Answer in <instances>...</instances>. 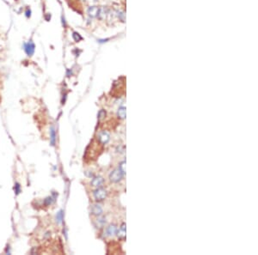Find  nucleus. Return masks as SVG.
<instances>
[{
  "mask_svg": "<svg viewBox=\"0 0 258 255\" xmlns=\"http://www.w3.org/2000/svg\"><path fill=\"white\" fill-rule=\"evenodd\" d=\"M122 177H123V175L122 174V172L120 171L119 168H117V169H114V170L109 174V180H110L112 182H114V183H117V182L121 181L122 179Z\"/></svg>",
  "mask_w": 258,
  "mask_h": 255,
  "instance_id": "obj_1",
  "label": "nucleus"
},
{
  "mask_svg": "<svg viewBox=\"0 0 258 255\" xmlns=\"http://www.w3.org/2000/svg\"><path fill=\"white\" fill-rule=\"evenodd\" d=\"M93 194L96 201H103L107 197V191L102 187H97V189L94 191Z\"/></svg>",
  "mask_w": 258,
  "mask_h": 255,
  "instance_id": "obj_2",
  "label": "nucleus"
},
{
  "mask_svg": "<svg viewBox=\"0 0 258 255\" xmlns=\"http://www.w3.org/2000/svg\"><path fill=\"white\" fill-rule=\"evenodd\" d=\"M35 46L32 41H29L27 43H24V51L28 56H32L35 53Z\"/></svg>",
  "mask_w": 258,
  "mask_h": 255,
  "instance_id": "obj_3",
  "label": "nucleus"
},
{
  "mask_svg": "<svg viewBox=\"0 0 258 255\" xmlns=\"http://www.w3.org/2000/svg\"><path fill=\"white\" fill-rule=\"evenodd\" d=\"M98 139H99V141H100L102 143L106 144V143L109 141V139H110V136H109V132H107V131H102V132L99 133V135H98Z\"/></svg>",
  "mask_w": 258,
  "mask_h": 255,
  "instance_id": "obj_4",
  "label": "nucleus"
},
{
  "mask_svg": "<svg viewBox=\"0 0 258 255\" xmlns=\"http://www.w3.org/2000/svg\"><path fill=\"white\" fill-rule=\"evenodd\" d=\"M91 213L95 216H101L103 213V208L100 204H95L91 206Z\"/></svg>",
  "mask_w": 258,
  "mask_h": 255,
  "instance_id": "obj_5",
  "label": "nucleus"
},
{
  "mask_svg": "<svg viewBox=\"0 0 258 255\" xmlns=\"http://www.w3.org/2000/svg\"><path fill=\"white\" fill-rule=\"evenodd\" d=\"M99 9L100 8L97 7V6H91L88 9V15L90 16V17H96L98 16V14H99Z\"/></svg>",
  "mask_w": 258,
  "mask_h": 255,
  "instance_id": "obj_6",
  "label": "nucleus"
},
{
  "mask_svg": "<svg viewBox=\"0 0 258 255\" xmlns=\"http://www.w3.org/2000/svg\"><path fill=\"white\" fill-rule=\"evenodd\" d=\"M103 182H104L103 178L101 177V176H97V177L93 178V180L91 181V185L93 187H100L103 186Z\"/></svg>",
  "mask_w": 258,
  "mask_h": 255,
  "instance_id": "obj_7",
  "label": "nucleus"
},
{
  "mask_svg": "<svg viewBox=\"0 0 258 255\" xmlns=\"http://www.w3.org/2000/svg\"><path fill=\"white\" fill-rule=\"evenodd\" d=\"M117 236L120 239H124L126 237V223H122L120 229L116 232Z\"/></svg>",
  "mask_w": 258,
  "mask_h": 255,
  "instance_id": "obj_8",
  "label": "nucleus"
},
{
  "mask_svg": "<svg viewBox=\"0 0 258 255\" xmlns=\"http://www.w3.org/2000/svg\"><path fill=\"white\" fill-rule=\"evenodd\" d=\"M116 232H117V228H116V226L114 225V224L109 226L108 229H107V235H108L109 236H114V235H116Z\"/></svg>",
  "mask_w": 258,
  "mask_h": 255,
  "instance_id": "obj_9",
  "label": "nucleus"
},
{
  "mask_svg": "<svg viewBox=\"0 0 258 255\" xmlns=\"http://www.w3.org/2000/svg\"><path fill=\"white\" fill-rule=\"evenodd\" d=\"M106 223V218L103 216H99L96 220V226L97 228H102L105 225Z\"/></svg>",
  "mask_w": 258,
  "mask_h": 255,
  "instance_id": "obj_10",
  "label": "nucleus"
},
{
  "mask_svg": "<svg viewBox=\"0 0 258 255\" xmlns=\"http://www.w3.org/2000/svg\"><path fill=\"white\" fill-rule=\"evenodd\" d=\"M117 116L120 119H122V120H123V119L126 118V108L125 107L119 108V109L117 111Z\"/></svg>",
  "mask_w": 258,
  "mask_h": 255,
  "instance_id": "obj_11",
  "label": "nucleus"
},
{
  "mask_svg": "<svg viewBox=\"0 0 258 255\" xmlns=\"http://www.w3.org/2000/svg\"><path fill=\"white\" fill-rule=\"evenodd\" d=\"M119 169L122 172V174L123 175V176L126 175V161H123L120 163L119 165Z\"/></svg>",
  "mask_w": 258,
  "mask_h": 255,
  "instance_id": "obj_12",
  "label": "nucleus"
},
{
  "mask_svg": "<svg viewBox=\"0 0 258 255\" xmlns=\"http://www.w3.org/2000/svg\"><path fill=\"white\" fill-rule=\"evenodd\" d=\"M72 38H73V40L76 41V42H78V41H80L83 38L81 37V35L78 34V33H77V32H73V34H72Z\"/></svg>",
  "mask_w": 258,
  "mask_h": 255,
  "instance_id": "obj_13",
  "label": "nucleus"
},
{
  "mask_svg": "<svg viewBox=\"0 0 258 255\" xmlns=\"http://www.w3.org/2000/svg\"><path fill=\"white\" fill-rule=\"evenodd\" d=\"M98 119L99 120H102V119H103L105 116H106V112H105V110H103V109H102V110H100L99 111V113H98Z\"/></svg>",
  "mask_w": 258,
  "mask_h": 255,
  "instance_id": "obj_14",
  "label": "nucleus"
},
{
  "mask_svg": "<svg viewBox=\"0 0 258 255\" xmlns=\"http://www.w3.org/2000/svg\"><path fill=\"white\" fill-rule=\"evenodd\" d=\"M51 142H52V144L54 145V142H55V133H54V129H52V131H51Z\"/></svg>",
  "mask_w": 258,
  "mask_h": 255,
  "instance_id": "obj_15",
  "label": "nucleus"
},
{
  "mask_svg": "<svg viewBox=\"0 0 258 255\" xmlns=\"http://www.w3.org/2000/svg\"><path fill=\"white\" fill-rule=\"evenodd\" d=\"M25 15H26V16L29 18V17H30L31 16V10H30V9H27V10H26V12H25Z\"/></svg>",
  "mask_w": 258,
  "mask_h": 255,
  "instance_id": "obj_16",
  "label": "nucleus"
},
{
  "mask_svg": "<svg viewBox=\"0 0 258 255\" xmlns=\"http://www.w3.org/2000/svg\"><path fill=\"white\" fill-rule=\"evenodd\" d=\"M51 203H52V198H48L45 200V204H46L47 205H49Z\"/></svg>",
  "mask_w": 258,
  "mask_h": 255,
  "instance_id": "obj_17",
  "label": "nucleus"
},
{
  "mask_svg": "<svg viewBox=\"0 0 258 255\" xmlns=\"http://www.w3.org/2000/svg\"><path fill=\"white\" fill-rule=\"evenodd\" d=\"M57 219H58V221L60 223L61 222V220H62V212L60 211V212H59V214H58V216H57Z\"/></svg>",
  "mask_w": 258,
  "mask_h": 255,
  "instance_id": "obj_18",
  "label": "nucleus"
},
{
  "mask_svg": "<svg viewBox=\"0 0 258 255\" xmlns=\"http://www.w3.org/2000/svg\"><path fill=\"white\" fill-rule=\"evenodd\" d=\"M45 19L48 21V22H49L50 21V19H51V15L48 13V14H47L46 16H45Z\"/></svg>",
  "mask_w": 258,
  "mask_h": 255,
  "instance_id": "obj_19",
  "label": "nucleus"
}]
</instances>
